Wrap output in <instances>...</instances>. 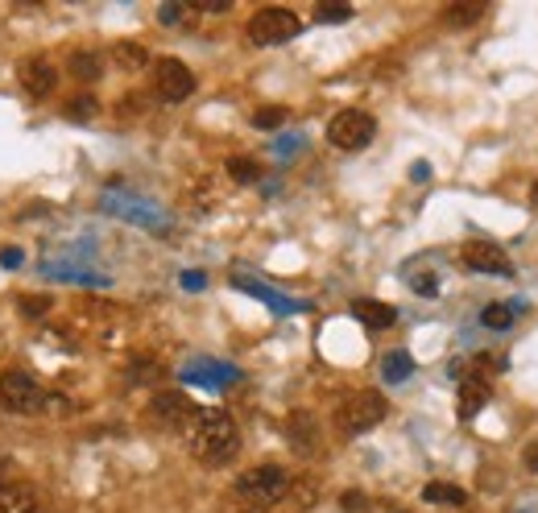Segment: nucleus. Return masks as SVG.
<instances>
[{
  "label": "nucleus",
  "instance_id": "nucleus-1",
  "mask_svg": "<svg viewBox=\"0 0 538 513\" xmlns=\"http://www.w3.org/2000/svg\"><path fill=\"white\" fill-rule=\"evenodd\" d=\"M183 435H187V448L195 451V460L207 464V468H220V464H228L232 456H237V443H240L237 422H232L224 410H215V406L195 410L191 427H187Z\"/></svg>",
  "mask_w": 538,
  "mask_h": 513
},
{
  "label": "nucleus",
  "instance_id": "nucleus-2",
  "mask_svg": "<svg viewBox=\"0 0 538 513\" xmlns=\"http://www.w3.org/2000/svg\"><path fill=\"white\" fill-rule=\"evenodd\" d=\"M232 492H237L245 505H253V509H269V505L291 497V476H286L278 464H257V468L240 472Z\"/></svg>",
  "mask_w": 538,
  "mask_h": 513
},
{
  "label": "nucleus",
  "instance_id": "nucleus-3",
  "mask_svg": "<svg viewBox=\"0 0 538 513\" xmlns=\"http://www.w3.org/2000/svg\"><path fill=\"white\" fill-rule=\"evenodd\" d=\"M0 402H4V410H13V414H42V410L50 406V394H46L30 373L9 369V373H0Z\"/></svg>",
  "mask_w": 538,
  "mask_h": 513
},
{
  "label": "nucleus",
  "instance_id": "nucleus-4",
  "mask_svg": "<svg viewBox=\"0 0 538 513\" xmlns=\"http://www.w3.org/2000/svg\"><path fill=\"white\" fill-rule=\"evenodd\" d=\"M389 414V402L377 389H360V394H352L340 406V414H335V422H340V430L344 435H365V430H373L381 418Z\"/></svg>",
  "mask_w": 538,
  "mask_h": 513
},
{
  "label": "nucleus",
  "instance_id": "nucleus-5",
  "mask_svg": "<svg viewBox=\"0 0 538 513\" xmlns=\"http://www.w3.org/2000/svg\"><path fill=\"white\" fill-rule=\"evenodd\" d=\"M373 133H377V120L369 117V112H360V108H344V112H335L332 125H327V141H332L335 150H344V153L365 150L369 141H373Z\"/></svg>",
  "mask_w": 538,
  "mask_h": 513
},
{
  "label": "nucleus",
  "instance_id": "nucleus-6",
  "mask_svg": "<svg viewBox=\"0 0 538 513\" xmlns=\"http://www.w3.org/2000/svg\"><path fill=\"white\" fill-rule=\"evenodd\" d=\"M299 30H302V22L294 17L291 9L269 4V9L253 13V22H248V42H253V46H278V42H291Z\"/></svg>",
  "mask_w": 538,
  "mask_h": 513
},
{
  "label": "nucleus",
  "instance_id": "nucleus-7",
  "mask_svg": "<svg viewBox=\"0 0 538 513\" xmlns=\"http://www.w3.org/2000/svg\"><path fill=\"white\" fill-rule=\"evenodd\" d=\"M191 91H195V75L178 58H158L153 63V96L161 104H183Z\"/></svg>",
  "mask_w": 538,
  "mask_h": 513
},
{
  "label": "nucleus",
  "instance_id": "nucleus-8",
  "mask_svg": "<svg viewBox=\"0 0 538 513\" xmlns=\"http://www.w3.org/2000/svg\"><path fill=\"white\" fill-rule=\"evenodd\" d=\"M150 418L161 430H187L195 418V402L187 394H174V389H161L150 397Z\"/></svg>",
  "mask_w": 538,
  "mask_h": 513
},
{
  "label": "nucleus",
  "instance_id": "nucleus-9",
  "mask_svg": "<svg viewBox=\"0 0 538 513\" xmlns=\"http://www.w3.org/2000/svg\"><path fill=\"white\" fill-rule=\"evenodd\" d=\"M460 261L473 274H497V278H509L514 274V261L506 256V248H497L493 240H468L460 248Z\"/></svg>",
  "mask_w": 538,
  "mask_h": 513
},
{
  "label": "nucleus",
  "instance_id": "nucleus-10",
  "mask_svg": "<svg viewBox=\"0 0 538 513\" xmlns=\"http://www.w3.org/2000/svg\"><path fill=\"white\" fill-rule=\"evenodd\" d=\"M17 75H22V87L30 91L33 100L54 96V83H58V71H54V63H46V58H25Z\"/></svg>",
  "mask_w": 538,
  "mask_h": 513
},
{
  "label": "nucleus",
  "instance_id": "nucleus-11",
  "mask_svg": "<svg viewBox=\"0 0 538 513\" xmlns=\"http://www.w3.org/2000/svg\"><path fill=\"white\" fill-rule=\"evenodd\" d=\"M484 406H489V381H484V377H476V373H464L460 397H456V410H460V418H476Z\"/></svg>",
  "mask_w": 538,
  "mask_h": 513
},
{
  "label": "nucleus",
  "instance_id": "nucleus-12",
  "mask_svg": "<svg viewBox=\"0 0 538 513\" xmlns=\"http://www.w3.org/2000/svg\"><path fill=\"white\" fill-rule=\"evenodd\" d=\"M352 315L365 323L369 332H386V327H394V319H398V310L389 307V302H377V299H356Z\"/></svg>",
  "mask_w": 538,
  "mask_h": 513
},
{
  "label": "nucleus",
  "instance_id": "nucleus-13",
  "mask_svg": "<svg viewBox=\"0 0 538 513\" xmlns=\"http://www.w3.org/2000/svg\"><path fill=\"white\" fill-rule=\"evenodd\" d=\"M0 513H38V492L33 484H0Z\"/></svg>",
  "mask_w": 538,
  "mask_h": 513
},
{
  "label": "nucleus",
  "instance_id": "nucleus-14",
  "mask_svg": "<svg viewBox=\"0 0 538 513\" xmlns=\"http://www.w3.org/2000/svg\"><path fill=\"white\" fill-rule=\"evenodd\" d=\"M286 439H291V448L311 451L315 439H319V430H315V418L307 414V410H294V414L286 418Z\"/></svg>",
  "mask_w": 538,
  "mask_h": 513
},
{
  "label": "nucleus",
  "instance_id": "nucleus-15",
  "mask_svg": "<svg viewBox=\"0 0 538 513\" xmlns=\"http://www.w3.org/2000/svg\"><path fill=\"white\" fill-rule=\"evenodd\" d=\"M481 17H484V4H447L443 9V25L447 30H473Z\"/></svg>",
  "mask_w": 538,
  "mask_h": 513
},
{
  "label": "nucleus",
  "instance_id": "nucleus-16",
  "mask_svg": "<svg viewBox=\"0 0 538 513\" xmlns=\"http://www.w3.org/2000/svg\"><path fill=\"white\" fill-rule=\"evenodd\" d=\"M112 63H117L120 71H141V66L150 63V50L137 42H117L112 46Z\"/></svg>",
  "mask_w": 538,
  "mask_h": 513
},
{
  "label": "nucleus",
  "instance_id": "nucleus-17",
  "mask_svg": "<svg viewBox=\"0 0 538 513\" xmlns=\"http://www.w3.org/2000/svg\"><path fill=\"white\" fill-rule=\"evenodd\" d=\"M514 315H517L514 302H489V307L481 310V323L489 332H509V327H514Z\"/></svg>",
  "mask_w": 538,
  "mask_h": 513
},
{
  "label": "nucleus",
  "instance_id": "nucleus-18",
  "mask_svg": "<svg viewBox=\"0 0 538 513\" xmlns=\"http://www.w3.org/2000/svg\"><path fill=\"white\" fill-rule=\"evenodd\" d=\"M422 501H430V505H464V501H468V492H464L460 484L430 481L427 489H422Z\"/></svg>",
  "mask_w": 538,
  "mask_h": 513
},
{
  "label": "nucleus",
  "instance_id": "nucleus-19",
  "mask_svg": "<svg viewBox=\"0 0 538 513\" xmlns=\"http://www.w3.org/2000/svg\"><path fill=\"white\" fill-rule=\"evenodd\" d=\"M71 75L83 79V83H96L104 75V63H100V54H71Z\"/></svg>",
  "mask_w": 538,
  "mask_h": 513
},
{
  "label": "nucleus",
  "instance_id": "nucleus-20",
  "mask_svg": "<svg viewBox=\"0 0 538 513\" xmlns=\"http://www.w3.org/2000/svg\"><path fill=\"white\" fill-rule=\"evenodd\" d=\"M410 373H414V361H410L406 352H389L386 361H381V377H386L389 385H398V381H406Z\"/></svg>",
  "mask_w": 538,
  "mask_h": 513
},
{
  "label": "nucleus",
  "instance_id": "nucleus-21",
  "mask_svg": "<svg viewBox=\"0 0 538 513\" xmlns=\"http://www.w3.org/2000/svg\"><path fill=\"white\" fill-rule=\"evenodd\" d=\"M237 286H240V290H248V294H253V299L269 302V307H273V310H299V307H294V302L278 299V294H273V290H269V286H261V282H248V278H237Z\"/></svg>",
  "mask_w": 538,
  "mask_h": 513
},
{
  "label": "nucleus",
  "instance_id": "nucleus-22",
  "mask_svg": "<svg viewBox=\"0 0 538 513\" xmlns=\"http://www.w3.org/2000/svg\"><path fill=\"white\" fill-rule=\"evenodd\" d=\"M96 112H100V104H96V96H87V91H79L75 100H66V108H63L66 120H91Z\"/></svg>",
  "mask_w": 538,
  "mask_h": 513
},
{
  "label": "nucleus",
  "instance_id": "nucleus-23",
  "mask_svg": "<svg viewBox=\"0 0 538 513\" xmlns=\"http://www.w3.org/2000/svg\"><path fill=\"white\" fill-rule=\"evenodd\" d=\"M319 484L311 481V476H307V481H291V497H286V501H294V509H307V505H315V497H319Z\"/></svg>",
  "mask_w": 538,
  "mask_h": 513
},
{
  "label": "nucleus",
  "instance_id": "nucleus-24",
  "mask_svg": "<svg viewBox=\"0 0 538 513\" xmlns=\"http://www.w3.org/2000/svg\"><path fill=\"white\" fill-rule=\"evenodd\" d=\"M191 17H195V4H174V0H170V4H161V9H158L161 25H187Z\"/></svg>",
  "mask_w": 538,
  "mask_h": 513
},
{
  "label": "nucleus",
  "instance_id": "nucleus-25",
  "mask_svg": "<svg viewBox=\"0 0 538 513\" xmlns=\"http://www.w3.org/2000/svg\"><path fill=\"white\" fill-rule=\"evenodd\" d=\"M228 174H232L237 182H257L261 178V166L253 158H232V161H228Z\"/></svg>",
  "mask_w": 538,
  "mask_h": 513
},
{
  "label": "nucleus",
  "instance_id": "nucleus-26",
  "mask_svg": "<svg viewBox=\"0 0 538 513\" xmlns=\"http://www.w3.org/2000/svg\"><path fill=\"white\" fill-rule=\"evenodd\" d=\"M286 125V108H257L253 112V128H282Z\"/></svg>",
  "mask_w": 538,
  "mask_h": 513
},
{
  "label": "nucleus",
  "instance_id": "nucleus-27",
  "mask_svg": "<svg viewBox=\"0 0 538 513\" xmlns=\"http://www.w3.org/2000/svg\"><path fill=\"white\" fill-rule=\"evenodd\" d=\"M315 17H319L323 25H340V22H348V17H352V9H348V4H319V9H315Z\"/></svg>",
  "mask_w": 538,
  "mask_h": 513
},
{
  "label": "nucleus",
  "instance_id": "nucleus-28",
  "mask_svg": "<svg viewBox=\"0 0 538 513\" xmlns=\"http://www.w3.org/2000/svg\"><path fill=\"white\" fill-rule=\"evenodd\" d=\"M46 310H50V294H25L22 299V315H30V319H38Z\"/></svg>",
  "mask_w": 538,
  "mask_h": 513
},
{
  "label": "nucleus",
  "instance_id": "nucleus-29",
  "mask_svg": "<svg viewBox=\"0 0 538 513\" xmlns=\"http://www.w3.org/2000/svg\"><path fill=\"white\" fill-rule=\"evenodd\" d=\"M365 497H360V492H344V497H340V509H348V513H360L365 509Z\"/></svg>",
  "mask_w": 538,
  "mask_h": 513
},
{
  "label": "nucleus",
  "instance_id": "nucleus-30",
  "mask_svg": "<svg viewBox=\"0 0 538 513\" xmlns=\"http://www.w3.org/2000/svg\"><path fill=\"white\" fill-rule=\"evenodd\" d=\"M22 261H25L22 248H4V253H0V265H4V269H17Z\"/></svg>",
  "mask_w": 538,
  "mask_h": 513
},
{
  "label": "nucleus",
  "instance_id": "nucleus-31",
  "mask_svg": "<svg viewBox=\"0 0 538 513\" xmlns=\"http://www.w3.org/2000/svg\"><path fill=\"white\" fill-rule=\"evenodd\" d=\"M161 369L158 364H150V361H141V364H133V377H137V381H145V377H158Z\"/></svg>",
  "mask_w": 538,
  "mask_h": 513
},
{
  "label": "nucleus",
  "instance_id": "nucleus-32",
  "mask_svg": "<svg viewBox=\"0 0 538 513\" xmlns=\"http://www.w3.org/2000/svg\"><path fill=\"white\" fill-rule=\"evenodd\" d=\"M414 290H422V299H435V278H430V274L414 278Z\"/></svg>",
  "mask_w": 538,
  "mask_h": 513
},
{
  "label": "nucleus",
  "instance_id": "nucleus-33",
  "mask_svg": "<svg viewBox=\"0 0 538 513\" xmlns=\"http://www.w3.org/2000/svg\"><path fill=\"white\" fill-rule=\"evenodd\" d=\"M183 286H187V290H204L207 278H204V274H183Z\"/></svg>",
  "mask_w": 538,
  "mask_h": 513
},
{
  "label": "nucleus",
  "instance_id": "nucleus-34",
  "mask_svg": "<svg viewBox=\"0 0 538 513\" xmlns=\"http://www.w3.org/2000/svg\"><path fill=\"white\" fill-rule=\"evenodd\" d=\"M522 460H526V468H530V472H538V439L526 448V456H522Z\"/></svg>",
  "mask_w": 538,
  "mask_h": 513
},
{
  "label": "nucleus",
  "instance_id": "nucleus-35",
  "mask_svg": "<svg viewBox=\"0 0 538 513\" xmlns=\"http://www.w3.org/2000/svg\"><path fill=\"white\" fill-rule=\"evenodd\" d=\"M410 178H414V182H427V178H430V166H427V161H419V166L410 170Z\"/></svg>",
  "mask_w": 538,
  "mask_h": 513
},
{
  "label": "nucleus",
  "instance_id": "nucleus-36",
  "mask_svg": "<svg viewBox=\"0 0 538 513\" xmlns=\"http://www.w3.org/2000/svg\"><path fill=\"white\" fill-rule=\"evenodd\" d=\"M299 145H302L299 137H282V141H278V153H291V150H299Z\"/></svg>",
  "mask_w": 538,
  "mask_h": 513
},
{
  "label": "nucleus",
  "instance_id": "nucleus-37",
  "mask_svg": "<svg viewBox=\"0 0 538 513\" xmlns=\"http://www.w3.org/2000/svg\"><path fill=\"white\" fill-rule=\"evenodd\" d=\"M4 476H9V460H0V484H4Z\"/></svg>",
  "mask_w": 538,
  "mask_h": 513
},
{
  "label": "nucleus",
  "instance_id": "nucleus-38",
  "mask_svg": "<svg viewBox=\"0 0 538 513\" xmlns=\"http://www.w3.org/2000/svg\"><path fill=\"white\" fill-rule=\"evenodd\" d=\"M232 513H265V509H253V505H245V509H232Z\"/></svg>",
  "mask_w": 538,
  "mask_h": 513
},
{
  "label": "nucleus",
  "instance_id": "nucleus-39",
  "mask_svg": "<svg viewBox=\"0 0 538 513\" xmlns=\"http://www.w3.org/2000/svg\"><path fill=\"white\" fill-rule=\"evenodd\" d=\"M530 199H534V207H538V182H534V187H530Z\"/></svg>",
  "mask_w": 538,
  "mask_h": 513
}]
</instances>
